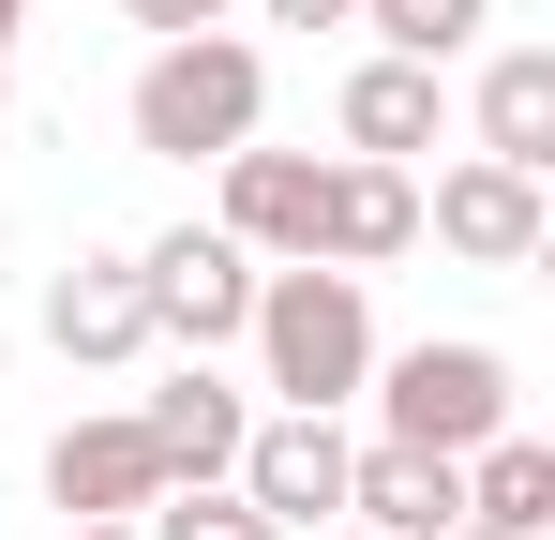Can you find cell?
<instances>
[{
    "instance_id": "14",
    "label": "cell",
    "mask_w": 555,
    "mask_h": 540,
    "mask_svg": "<svg viewBox=\"0 0 555 540\" xmlns=\"http://www.w3.org/2000/svg\"><path fill=\"white\" fill-rule=\"evenodd\" d=\"M46 346L61 360H135L151 346V300H135V256H76L46 285Z\"/></svg>"
},
{
    "instance_id": "5",
    "label": "cell",
    "mask_w": 555,
    "mask_h": 540,
    "mask_svg": "<svg viewBox=\"0 0 555 540\" xmlns=\"http://www.w3.org/2000/svg\"><path fill=\"white\" fill-rule=\"evenodd\" d=\"M346 450H361L346 421H315V406H271V421L241 436V465H225V480H241V496H256V511L300 540V526H346Z\"/></svg>"
},
{
    "instance_id": "22",
    "label": "cell",
    "mask_w": 555,
    "mask_h": 540,
    "mask_svg": "<svg viewBox=\"0 0 555 540\" xmlns=\"http://www.w3.org/2000/svg\"><path fill=\"white\" fill-rule=\"evenodd\" d=\"M0 105H15V61H0Z\"/></svg>"
},
{
    "instance_id": "23",
    "label": "cell",
    "mask_w": 555,
    "mask_h": 540,
    "mask_svg": "<svg viewBox=\"0 0 555 540\" xmlns=\"http://www.w3.org/2000/svg\"><path fill=\"white\" fill-rule=\"evenodd\" d=\"M451 540H495V526H451Z\"/></svg>"
},
{
    "instance_id": "15",
    "label": "cell",
    "mask_w": 555,
    "mask_h": 540,
    "mask_svg": "<svg viewBox=\"0 0 555 540\" xmlns=\"http://www.w3.org/2000/svg\"><path fill=\"white\" fill-rule=\"evenodd\" d=\"M465 526H495V540H541L555 526V450L526 436V421L465 450Z\"/></svg>"
},
{
    "instance_id": "6",
    "label": "cell",
    "mask_w": 555,
    "mask_h": 540,
    "mask_svg": "<svg viewBox=\"0 0 555 540\" xmlns=\"http://www.w3.org/2000/svg\"><path fill=\"white\" fill-rule=\"evenodd\" d=\"M421 241L465 256V270H526L555 241V210H541L526 166H480V151H465V166H436V195H421Z\"/></svg>"
},
{
    "instance_id": "21",
    "label": "cell",
    "mask_w": 555,
    "mask_h": 540,
    "mask_svg": "<svg viewBox=\"0 0 555 540\" xmlns=\"http://www.w3.org/2000/svg\"><path fill=\"white\" fill-rule=\"evenodd\" d=\"M0 61H15V0H0Z\"/></svg>"
},
{
    "instance_id": "17",
    "label": "cell",
    "mask_w": 555,
    "mask_h": 540,
    "mask_svg": "<svg viewBox=\"0 0 555 540\" xmlns=\"http://www.w3.org/2000/svg\"><path fill=\"white\" fill-rule=\"evenodd\" d=\"M135 526H151V540H285L271 511L241 496V480H166V496H151Z\"/></svg>"
},
{
    "instance_id": "20",
    "label": "cell",
    "mask_w": 555,
    "mask_h": 540,
    "mask_svg": "<svg viewBox=\"0 0 555 540\" xmlns=\"http://www.w3.org/2000/svg\"><path fill=\"white\" fill-rule=\"evenodd\" d=\"M76 540H151V526H76Z\"/></svg>"
},
{
    "instance_id": "7",
    "label": "cell",
    "mask_w": 555,
    "mask_h": 540,
    "mask_svg": "<svg viewBox=\"0 0 555 540\" xmlns=\"http://www.w3.org/2000/svg\"><path fill=\"white\" fill-rule=\"evenodd\" d=\"M225 241L256 270H300L331 241V166L315 151H225Z\"/></svg>"
},
{
    "instance_id": "10",
    "label": "cell",
    "mask_w": 555,
    "mask_h": 540,
    "mask_svg": "<svg viewBox=\"0 0 555 540\" xmlns=\"http://www.w3.org/2000/svg\"><path fill=\"white\" fill-rule=\"evenodd\" d=\"M135 436L166 450V480H225L241 465V436H256V406H241V375H210V360H181L151 406H135Z\"/></svg>"
},
{
    "instance_id": "16",
    "label": "cell",
    "mask_w": 555,
    "mask_h": 540,
    "mask_svg": "<svg viewBox=\"0 0 555 540\" xmlns=\"http://www.w3.org/2000/svg\"><path fill=\"white\" fill-rule=\"evenodd\" d=\"M361 30H375V61H436L451 76L465 46L495 30V0H361Z\"/></svg>"
},
{
    "instance_id": "13",
    "label": "cell",
    "mask_w": 555,
    "mask_h": 540,
    "mask_svg": "<svg viewBox=\"0 0 555 540\" xmlns=\"http://www.w3.org/2000/svg\"><path fill=\"white\" fill-rule=\"evenodd\" d=\"M480 166L555 180V46H495L480 61Z\"/></svg>"
},
{
    "instance_id": "18",
    "label": "cell",
    "mask_w": 555,
    "mask_h": 540,
    "mask_svg": "<svg viewBox=\"0 0 555 540\" xmlns=\"http://www.w3.org/2000/svg\"><path fill=\"white\" fill-rule=\"evenodd\" d=\"M120 15H135L151 46H181V30H225V0H120Z\"/></svg>"
},
{
    "instance_id": "25",
    "label": "cell",
    "mask_w": 555,
    "mask_h": 540,
    "mask_svg": "<svg viewBox=\"0 0 555 540\" xmlns=\"http://www.w3.org/2000/svg\"><path fill=\"white\" fill-rule=\"evenodd\" d=\"M0 360H15V331H0Z\"/></svg>"
},
{
    "instance_id": "9",
    "label": "cell",
    "mask_w": 555,
    "mask_h": 540,
    "mask_svg": "<svg viewBox=\"0 0 555 540\" xmlns=\"http://www.w3.org/2000/svg\"><path fill=\"white\" fill-rule=\"evenodd\" d=\"M346 526H375V540H451L465 526V465L451 450H346Z\"/></svg>"
},
{
    "instance_id": "19",
    "label": "cell",
    "mask_w": 555,
    "mask_h": 540,
    "mask_svg": "<svg viewBox=\"0 0 555 540\" xmlns=\"http://www.w3.org/2000/svg\"><path fill=\"white\" fill-rule=\"evenodd\" d=\"M256 15H271V30H346L361 0H256Z\"/></svg>"
},
{
    "instance_id": "11",
    "label": "cell",
    "mask_w": 555,
    "mask_h": 540,
    "mask_svg": "<svg viewBox=\"0 0 555 540\" xmlns=\"http://www.w3.org/2000/svg\"><path fill=\"white\" fill-rule=\"evenodd\" d=\"M390 256H421V180L346 151V166H331V241H315V270H361V285H375Z\"/></svg>"
},
{
    "instance_id": "3",
    "label": "cell",
    "mask_w": 555,
    "mask_h": 540,
    "mask_svg": "<svg viewBox=\"0 0 555 540\" xmlns=\"http://www.w3.org/2000/svg\"><path fill=\"white\" fill-rule=\"evenodd\" d=\"M361 406H375V436H390V450H451V465H465L480 436H511V360L480 346V331H451V346L375 360Z\"/></svg>"
},
{
    "instance_id": "12",
    "label": "cell",
    "mask_w": 555,
    "mask_h": 540,
    "mask_svg": "<svg viewBox=\"0 0 555 540\" xmlns=\"http://www.w3.org/2000/svg\"><path fill=\"white\" fill-rule=\"evenodd\" d=\"M436 120H451V76H436V61H361V76H346V151H361V166H421Z\"/></svg>"
},
{
    "instance_id": "24",
    "label": "cell",
    "mask_w": 555,
    "mask_h": 540,
    "mask_svg": "<svg viewBox=\"0 0 555 540\" xmlns=\"http://www.w3.org/2000/svg\"><path fill=\"white\" fill-rule=\"evenodd\" d=\"M331 540H375V526H331Z\"/></svg>"
},
{
    "instance_id": "2",
    "label": "cell",
    "mask_w": 555,
    "mask_h": 540,
    "mask_svg": "<svg viewBox=\"0 0 555 540\" xmlns=\"http://www.w3.org/2000/svg\"><path fill=\"white\" fill-rule=\"evenodd\" d=\"M135 151H166V166H225V151H256V120H271V61L241 46V30H181V46H151L135 61Z\"/></svg>"
},
{
    "instance_id": "8",
    "label": "cell",
    "mask_w": 555,
    "mask_h": 540,
    "mask_svg": "<svg viewBox=\"0 0 555 540\" xmlns=\"http://www.w3.org/2000/svg\"><path fill=\"white\" fill-rule=\"evenodd\" d=\"M46 496H61V526H135L166 496V450L135 436V406L120 421H61L46 436Z\"/></svg>"
},
{
    "instance_id": "1",
    "label": "cell",
    "mask_w": 555,
    "mask_h": 540,
    "mask_svg": "<svg viewBox=\"0 0 555 540\" xmlns=\"http://www.w3.org/2000/svg\"><path fill=\"white\" fill-rule=\"evenodd\" d=\"M241 346H256V390H285V406H315V421H346L375 375V300L361 270H256V316H241Z\"/></svg>"
},
{
    "instance_id": "4",
    "label": "cell",
    "mask_w": 555,
    "mask_h": 540,
    "mask_svg": "<svg viewBox=\"0 0 555 540\" xmlns=\"http://www.w3.org/2000/svg\"><path fill=\"white\" fill-rule=\"evenodd\" d=\"M135 300H151V346L210 360V346H241V316H256V256H241L225 226H166V241L135 256Z\"/></svg>"
}]
</instances>
